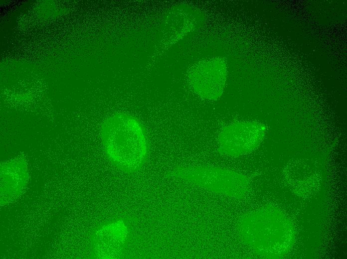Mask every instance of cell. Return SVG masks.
I'll return each instance as SVG.
<instances>
[{
    "label": "cell",
    "instance_id": "1",
    "mask_svg": "<svg viewBox=\"0 0 347 259\" xmlns=\"http://www.w3.org/2000/svg\"><path fill=\"white\" fill-rule=\"evenodd\" d=\"M237 228L244 244L263 258L283 257L295 241L293 223L284 212L273 206H265L243 215Z\"/></svg>",
    "mask_w": 347,
    "mask_h": 259
},
{
    "label": "cell",
    "instance_id": "2",
    "mask_svg": "<svg viewBox=\"0 0 347 259\" xmlns=\"http://www.w3.org/2000/svg\"><path fill=\"white\" fill-rule=\"evenodd\" d=\"M100 137L105 153L117 168L131 173L139 170L149 151V140L142 123L127 113H116L103 123Z\"/></svg>",
    "mask_w": 347,
    "mask_h": 259
},
{
    "label": "cell",
    "instance_id": "3",
    "mask_svg": "<svg viewBox=\"0 0 347 259\" xmlns=\"http://www.w3.org/2000/svg\"><path fill=\"white\" fill-rule=\"evenodd\" d=\"M167 176L183 180L213 193L236 199L245 197L250 187L248 179L243 174L211 166L178 167L169 172Z\"/></svg>",
    "mask_w": 347,
    "mask_h": 259
},
{
    "label": "cell",
    "instance_id": "4",
    "mask_svg": "<svg viewBox=\"0 0 347 259\" xmlns=\"http://www.w3.org/2000/svg\"><path fill=\"white\" fill-rule=\"evenodd\" d=\"M266 127L257 122H235L223 127L218 137L219 153L239 157L250 153L262 142Z\"/></svg>",
    "mask_w": 347,
    "mask_h": 259
},
{
    "label": "cell",
    "instance_id": "5",
    "mask_svg": "<svg viewBox=\"0 0 347 259\" xmlns=\"http://www.w3.org/2000/svg\"><path fill=\"white\" fill-rule=\"evenodd\" d=\"M128 235L127 226L122 220L102 226L95 233L93 246L96 257L115 259L120 257Z\"/></svg>",
    "mask_w": 347,
    "mask_h": 259
},
{
    "label": "cell",
    "instance_id": "6",
    "mask_svg": "<svg viewBox=\"0 0 347 259\" xmlns=\"http://www.w3.org/2000/svg\"><path fill=\"white\" fill-rule=\"evenodd\" d=\"M195 70L189 76V82L195 92L205 99H218L223 93L225 85V69L221 67H205Z\"/></svg>",
    "mask_w": 347,
    "mask_h": 259
}]
</instances>
